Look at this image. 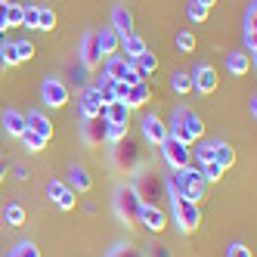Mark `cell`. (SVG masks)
Segmentation results:
<instances>
[{
  "label": "cell",
  "instance_id": "b9f144b4",
  "mask_svg": "<svg viewBox=\"0 0 257 257\" xmlns=\"http://www.w3.org/2000/svg\"><path fill=\"white\" fill-rule=\"evenodd\" d=\"M195 161H198V164H205V161H214V152H211V143H208V146H201V149L195 152Z\"/></svg>",
  "mask_w": 257,
  "mask_h": 257
},
{
  "label": "cell",
  "instance_id": "ba28073f",
  "mask_svg": "<svg viewBox=\"0 0 257 257\" xmlns=\"http://www.w3.org/2000/svg\"><path fill=\"white\" fill-rule=\"evenodd\" d=\"M189 81H192L195 93H214L217 90V71H214V65H195L189 71Z\"/></svg>",
  "mask_w": 257,
  "mask_h": 257
},
{
  "label": "cell",
  "instance_id": "8d00e7d4",
  "mask_svg": "<svg viewBox=\"0 0 257 257\" xmlns=\"http://www.w3.org/2000/svg\"><path fill=\"white\" fill-rule=\"evenodd\" d=\"M13 50H16V56H19V62H28L34 56V44L31 41H13Z\"/></svg>",
  "mask_w": 257,
  "mask_h": 257
},
{
  "label": "cell",
  "instance_id": "7402d4cb",
  "mask_svg": "<svg viewBox=\"0 0 257 257\" xmlns=\"http://www.w3.org/2000/svg\"><path fill=\"white\" fill-rule=\"evenodd\" d=\"M105 127H108V121L99 115V118H90L87 124H84V140L90 143V146H96V143H102L105 140Z\"/></svg>",
  "mask_w": 257,
  "mask_h": 257
},
{
  "label": "cell",
  "instance_id": "7bdbcfd3",
  "mask_svg": "<svg viewBox=\"0 0 257 257\" xmlns=\"http://www.w3.org/2000/svg\"><path fill=\"white\" fill-rule=\"evenodd\" d=\"M7 4L10 0H0V34L7 31Z\"/></svg>",
  "mask_w": 257,
  "mask_h": 257
},
{
  "label": "cell",
  "instance_id": "e575fe53",
  "mask_svg": "<svg viewBox=\"0 0 257 257\" xmlns=\"http://www.w3.org/2000/svg\"><path fill=\"white\" fill-rule=\"evenodd\" d=\"M10 257H41V248L34 245V242H19L10 251Z\"/></svg>",
  "mask_w": 257,
  "mask_h": 257
},
{
  "label": "cell",
  "instance_id": "f6af8a7d",
  "mask_svg": "<svg viewBox=\"0 0 257 257\" xmlns=\"http://www.w3.org/2000/svg\"><path fill=\"white\" fill-rule=\"evenodd\" d=\"M115 96H118L121 102L127 99V84H124V81H115Z\"/></svg>",
  "mask_w": 257,
  "mask_h": 257
},
{
  "label": "cell",
  "instance_id": "2e32d148",
  "mask_svg": "<svg viewBox=\"0 0 257 257\" xmlns=\"http://www.w3.org/2000/svg\"><path fill=\"white\" fill-rule=\"evenodd\" d=\"M131 65H134L131 59H124V56H118V53H112V56H105L102 78H108V81H121V78H124V71L131 68Z\"/></svg>",
  "mask_w": 257,
  "mask_h": 257
},
{
  "label": "cell",
  "instance_id": "f35d334b",
  "mask_svg": "<svg viewBox=\"0 0 257 257\" xmlns=\"http://www.w3.org/2000/svg\"><path fill=\"white\" fill-rule=\"evenodd\" d=\"M38 10L41 7H22V28H38Z\"/></svg>",
  "mask_w": 257,
  "mask_h": 257
},
{
  "label": "cell",
  "instance_id": "1f68e13d",
  "mask_svg": "<svg viewBox=\"0 0 257 257\" xmlns=\"http://www.w3.org/2000/svg\"><path fill=\"white\" fill-rule=\"evenodd\" d=\"M174 47H177L180 53H192V50H195V34H192V31H177Z\"/></svg>",
  "mask_w": 257,
  "mask_h": 257
},
{
  "label": "cell",
  "instance_id": "d6a6232c",
  "mask_svg": "<svg viewBox=\"0 0 257 257\" xmlns=\"http://www.w3.org/2000/svg\"><path fill=\"white\" fill-rule=\"evenodd\" d=\"M38 28L41 31H53V28H56V13L47 10V7H41L38 10Z\"/></svg>",
  "mask_w": 257,
  "mask_h": 257
},
{
  "label": "cell",
  "instance_id": "4dcf8cb0",
  "mask_svg": "<svg viewBox=\"0 0 257 257\" xmlns=\"http://www.w3.org/2000/svg\"><path fill=\"white\" fill-rule=\"evenodd\" d=\"M198 171H201V177H205V183H217L220 177L226 174V171L220 168V164H214V161H205V164H198Z\"/></svg>",
  "mask_w": 257,
  "mask_h": 257
},
{
  "label": "cell",
  "instance_id": "d590c367",
  "mask_svg": "<svg viewBox=\"0 0 257 257\" xmlns=\"http://www.w3.org/2000/svg\"><path fill=\"white\" fill-rule=\"evenodd\" d=\"M7 28H22V7L7 4Z\"/></svg>",
  "mask_w": 257,
  "mask_h": 257
},
{
  "label": "cell",
  "instance_id": "8fae6325",
  "mask_svg": "<svg viewBox=\"0 0 257 257\" xmlns=\"http://www.w3.org/2000/svg\"><path fill=\"white\" fill-rule=\"evenodd\" d=\"M102 62V53L96 47V31H87L81 38V65L84 68H96Z\"/></svg>",
  "mask_w": 257,
  "mask_h": 257
},
{
  "label": "cell",
  "instance_id": "e0dca14e",
  "mask_svg": "<svg viewBox=\"0 0 257 257\" xmlns=\"http://www.w3.org/2000/svg\"><path fill=\"white\" fill-rule=\"evenodd\" d=\"M0 121H4V134L7 137H22L25 134V115L16 112V108H4Z\"/></svg>",
  "mask_w": 257,
  "mask_h": 257
},
{
  "label": "cell",
  "instance_id": "c3c4849f",
  "mask_svg": "<svg viewBox=\"0 0 257 257\" xmlns=\"http://www.w3.org/2000/svg\"><path fill=\"white\" fill-rule=\"evenodd\" d=\"M4 68H7V62H4V59H0V75H4Z\"/></svg>",
  "mask_w": 257,
  "mask_h": 257
},
{
  "label": "cell",
  "instance_id": "5b68a950",
  "mask_svg": "<svg viewBox=\"0 0 257 257\" xmlns=\"http://www.w3.org/2000/svg\"><path fill=\"white\" fill-rule=\"evenodd\" d=\"M158 149H161L164 161H168V164H171L174 171H180V168H186V164L192 161V149H189L186 143H180V140H174V137H168V140H164V143L158 146Z\"/></svg>",
  "mask_w": 257,
  "mask_h": 257
},
{
  "label": "cell",
  "instance_id": "d4e9b609",
  "mask_svg": "<svg viewBox=\"0 0 257 257\" xmlns=\"http://www.w3.org/2000/svg\"><path fill=\"white\" fill-rule=\"evenodd\" d=\"M118 50H124V53H127L124 59H131V62H134L140 53H146L149 47H146V41L140 38V34H127V38H121V47H118Z\"/></svg>",
  "mask_w": 257,
  "mask_h": 257
},
{
  "label": "cell",
  "instance_id": "f1b7e54d",
  "mask_svg": "<svg viewBox=\"0 0 257 257\" xmlns=\"http://www.w3.org/2000/svg\"><path fill=\"white\" fill-rule=\"evenodd\" d=\"M19 140L25 143V149H28V152H44V149H47V143H50L47 137H41V134H34V131H25V134H22Z\"/></svg>",
  "mask_w": 257,
  "mask_h": 257
},
{
  "label": "cell",
  "instance_id": "7a4b0ae2",
  "mask_svg": "<svg viewBox=\"0 0 257 257\" xmlns=\"http://www.w3.org/2000/svg\"><path fill=\"white\" fill-rule=\"evenodd\" d=\"M164 127H168V137L186 143V146H192L195 140H201V131H205L201 118L195 112H189L186 105H177L174 115H171V124H164Z\"/></svg>",
  "mask_w": 257,
  "mask_h": 257
},
{
  "label": "cell",
  "instance_id": "83f0119b",
  "mask_svg": "<svg viewBox=\"0 0 257 257\" xmlns=\"http://www.w3.org/2000/svg\"><path fill=\"white\" fill-rule=\"evenodd\" d=\"M4 220L10 226H22L25 220H28V214H25V208L19 205V201H10V205L4 208Z\"/></svg>",
  "mask_w": 257,
  "mask_h": 257
},
{
  "label": "cell",
  "instance_id": "836d02e7",
  "mask_svg": "<svg viewBox=\"0 0 257 257\" xmlns=\"http://www.w3.org/2000/svg\"><path fill=\"white\" fill-rule=\"evenodd\" d=\"M186 19L189 22H205L208 19V7H201V4H195V0H189V7H186Z\"/></svg>",
  "mask_w": 257,
  "mask_h": 257
},
{
  "label": "cell",
  "instance_id": "52a82bcc",
  "mask_svg": "<svg viewBox=\"0 0 257 257\" xmlns=\"http://www.w3.org/2000/svg\"><path fill=\"white\" fill-rule=\"evenodd\" d=\"M47 195H50V201H53L59 211H71V208L78 205V192H71L62 180H50V183H47Z\"/></svg>",
  "mask_w": 257,
  "mask_h": 257
},
{
  "label": "cell",
  "instance_id": "5bb4252c",
  "mask_svg": "<svg viewBox=\"0 0 257 257\" xmlns=\"http://www.w3.org/2000/svg\"><path fill=\"white\" fill-rule=\"evenodd\" d=\"M65 186H68L71 192H90L93 180H90L87 168H81V164H71V168H68V180H65Z\"/></svg>",
  "mask_w": 257,
  "mask_h": 257
},
{
  "label": "cell",
  "instance_id": "ee69618b",
  "mask_svg": "<svg viewBox=\"0 0 257 257\" xmlns=\"http://www.w3.org/2000/svg\"><path fill=\"white\" fill-rule=\"evenodd\" d=\"M108 257H140V254H137L134 248H115V251L108 254Z\"/></svg>",
  "mask_w": 257,
  "mask_h": 257
},
{
  "label": "cell",
  "instance_id": "6da1fadb",
  "mask_svg": "<svg viewBox=\"0 0 257 257\" xmlns=\"http://www.w3.org/2000/svg\"><path fill=\"white\" fill-rule=\"evenodd\" d=\"M205 189H208V183H205V177H201V171L192 168V164L168 174L171 198H186V201H195V205H198V198H205Z\"/></svg>",
  "mask_w": 257,
  "mask_h": 257
},
{
  "label": "cell",
  "instance_id": "bcb514c9",
  "mask_svg": "<svg viewBox=\"0 0 257 257\" xmlns=\"http://www.w3.org/2000/svg\"><path fill=\"white\" fill-rule=\"evenodd\" d=\"M248 112H251V118L257 115V99H254V96H251V102H248Z\"/></svg>",
  "mask_w": 257,
  "mask_h": 257
},
{
  "label": "cell",
  "instance_id": "f546056e",
  "mask_svg": "<svg viewBox=\"0 0 257 257\" xmlns=\"http://www.w3.org/2000/svg\"><path fill=\"white\" fill-rule=\"evenodd\" d=\"M171 87L177 90V93H189V90H192L189 71H183V68H174V75H171Z\"/></svg>",
  "mask_w": 257,
  "mask_h": 257
},
{
  "label": "cell",
  "instance_id": "cb8c5ba5",
  "mask_svg": "<svg viewBox=\"0 0 257 257\" xmlns=\"http://www.w3.org/2000/svg\"><path fill=\"white\" fill-rule=\"evenodd\" d=\"M211 152H214V164H220L223 171H229L235 164V149L229 143H211Z\"/></svg>",
  "mask_w": 257,
  "mask_h": 257
},
{
  "label": "cell",
  "instance_id": "484cf974",
  "mask_svg": "<svg viewBox=\"0 0 257 257\" xmlns=\"http://www.w3.org/2000/svg\"><path fill=\"white\" fill-rule=\"evenodd\" d=\"M146 99H149V84L146 81H140V84H134V87H127V105L131 108H140V105H146Z\"/></svg>",
  "mask_w": 257,
  "mask_h": 257
},
{
  "label": "cell",
  "instance_id": "ac0fdd59",
  "mask_svg": "<svg viewBox=\"0 0 257 257\" xmlns=\"http://www.w3.org/2000/svg\"><path fill=\"white\" fill-rule=\"evenodd\" d=\"M108 25L115 28L118 38H127V34H134V16L127 13L124 7H115L112 10V22H108Z\"/></svg>",
  "mask_w": 257,
  "mask_h": 257
},
{
  "label": "cell",
  "instance_id": "8992f818",
  "mask_svg": "<svg viewBox=\"0 0 257 257\" xmlns=\"http://www.w3.org/2000/svg\"><path fill=\"white\" fill-rule=\"evenodd\" d=\"M41 99H44V105H50V108H62V105L68 102V87H65L59 78H47V81L41 84Z\"/></svg>",
  "mask_w": 257,
  "mask_h": 257
},
{
  "label": "cell",
  "instance_id": "30bf717a",
  "mask_svg": "<svg viewBox=\"0 0 257 257\" xmlns=\"http://www.w3.org/2000/svg\"><path fill=\"white\" fill-rule=\"evenodd\" d=\"M140 223L149 229V232H161L164 226H168V214H164L155 201L149 205V201H143V208H140Z\"/></svg>",
  "mask_w": 257,
  "mask_h": 257
},
{
  "label": "cell",
  "instance_id": "4316f807",
  "mask_svg": "<svg viewBox=\"0 0 257 257\" xmlns=\"http://www.w3.org/2000/svg\"><path fill=\"white\" fill-rule=\"evenodd\" d=\"M134 65H137V71L146 78V75H155V68H158V56L152 50H146V53H140V56L134 59Z\"/></svg>",
  "mask_w": 257,
  "mask_h": 257
},
{
  "label": "cell",
  "instance_id": "60d3db41",
  "mask_svg": "<svg viewBox=\"0 0 257 257\" xmlns=\"http://www.w3.org/2000/svg\"><path fill=\"white\" fill-rule=\"evenodd\" d=\"M121 81H124L127 87H134V84H140V81H146V78H143L140 71H137V65H131V68L124 71V78H121Z\"/></svg>",
  "mask_w": 257,
  "mask_h": 257
},
{
  "label": "cell",
  "instance_id": "277c9868",
  "mask_svg": "<svg viewBox=\"0 0 257 257\" xmlns=\"http://www.w3.org/2000/svg\"><path fill=\"white\" fill-rule=\"evenodd\" d=\"M171 214H174V223L180 232H192L201 223V208L186 198H171Z\"/></svg>",
  "mask_w": 257,
  "mask_h": 257
},
{
  "label": "cell",
  "instance_id": "3957f363",
  "mask_svg": "<svg viewBox=\"0 0 257 257\" xmlns=\"http://www.w3.org/2000/svg\"><path fill=\"white\" fill-rule=\"evenodd\" d=\"M140 208H143V198L134 186H118L115 189V211L124 223H140Z\"/></svg>",
  "mask_w": 257,
  "mask_h": 257
},
{
  "label": "cell",
  "instance_id": "4fadbf2b",
  "mask_svg": "<svg viewBox=\"0 0 257 257\" xmlns=\"http://www.w3.org/2000/svg\"><path fill=\"white\" fill-rule=\"evenodd\" d=\"M78 108H81V118H84V121H90V118H99V115H102L99 90H96V87H87L84 93H81V102H78Z\"/></svg>",
  "mask_w": 257,
  "mask_h": 257
},
{
  "label": "cell",
  "instance_id": "603a6c76",
  "mask_svg": "<svg viewBox=\"0 0 257 257\" xmlns=\"http://www.w3.org/2000/svg\"><path fill=\"white\" fill-rule=\"evenodd\" d=\"M118 146V152H115V158H118V164H121V168H134V164L140 161V152H137V146L131 143V140H121V143H115Z\"/></svg>",
  "mask_w": 257,
  "mask_h": 257
},
{
  "label": "cell",
  "instance_id": "7c38bea8",
  "mask_svg": "<svg viewBox=\"0 0 257 257\" xmlns=\"http://www.w3.org/2000/svg\"><path fill=\"white\" fill-rule=\"evenodd\" d=\"M140 127H143L146 143H152V146H161L164 140H168V127H164V121L155 118V115H146V118L140 121Z\"/></svg>",
  "mask_w": 257,
  "mask_h": 257
},
{
  "label": "cell",
  "instance_id": "d6986e66",
  "mask_svg": "<svg viewBox=\"0 0 257 257\" xmlns=\"http://www.w3.org/2000/svg\"><path fill=\"white\" fill-rule=\"evenodd\" d=\"M25 131H34V134H41V137H53V124L44 112H28L25 115Z\"/></svg>",
  "mask_w": 257,
  "mask_h": 257
},
{
  "label": "cell",
  "instance_id": "74e56055",
  "mask_svg": "<svg viewBox=\"0 0 257 257\" xmlns=\"http://www.w3.org/2000/svg\"><path fill=\"white\" fill-rule=\"evenodd\" d=\"M127 137V124H108L105 127V143H121Z\"/></svg>",
  "mask_w": 257,
  "mask_h": 257
},
{
  "label": "cell",
  "instance_id": "ffe728a7",
  "mask_svg": "<svg viewBox=\"0 0 257 257\" xmlns=\"http://www.w3.org/2000/svg\"><path fill=\"white\" fill-rule=\"evenodd\" d=\"M248 68H251V59H248L245 50H232L226 56V71H229V75L242 78V75H248Z\"/></svg>",
  "mask_w": 257,
  "mask_h": 257
},
{
  "label": "cell",
  "instance_id": "681fc988",
  "mask_svg": "<svg viewBox=\"0 0 257 257\" xmlns=\"http://www.w3.org/2000/svg\"><path fill=\"white\" fill-rule=\"evenodd\" d=\"M0 183H4V171H0Z\"/></svg>",
  "mask_w": 257,
  "mask_h": 257
},
{
  "label": "cell",
  "instance_id": "9c48e42d",
  "mask_svg": "<svg viewBox=\"0 0 257 257\" xmlns=\"http://www.w3.org/2000/svg\"><path fill=\"white\" fill-rule=\"evenodd\" d=\"M245 53H248V59L254 62V53H257V0H251L248 10H245Z\"/></svg>",
  "mask_w": 257,
  "mask_h": 257
},
{
  "label": "cell",
  "instance_id": "ab89813d",
  "mask_svg": "<svg viewBox=\"0 0 257 257\" xmlns=\"http://www.w3.org/2000/svg\"><path fill=\"white\" fill-rule=\"evenodd\" d=\"M226 257H254V254H251V248H248V245L232 242V245H229V251H226Z\"/></svg>",
  "mask_w": 257,
  "mask_h": 257
},
{
  "label": "cell",
  "instance_id": "9a60e30c",
  "mask_svg": "<svg viewBox=\"0 0 257 257\" xmlns=\"http://www.w3.org/2000/svg\"><path fill=\"white\" fill-rule=\"evenodd\" d=\"M96 47H99L102 56H112V53H118L121 38L115 34V28H112V25H102V28L96 31Z\"/></svg>",
  "mask_w": 257,
  "mask_h": 257
},
{
  "label": "cell",
  "instance_id": "7dc6e473",
  "mask_svg": "<svg viewBox=\"0 0 257 257\" xmlns=\"http://www.w3.org/2000/svg\"><path fill=\"white\" fill-rule=\"evenodd\" d=\"M195 4H201V7H208V10H211V7L217 4V0H195Z\"/></svg>",
  "mask_w": 257,
  "mask_h": 257
},
{
  "label": "cell",
  "instance_id": "44dd1931",
  "mask_svg": "<svg viewBox=\"0 0 257 257\" xmlns=\"http://www.w3.org/2000/svg\"><path fill=\"white\" fill-rule=\"evenodd\" d=\"M131 112H134V108L127 105V102L115 99L112 105H105V108H102V118H105L108 124H127V118H131Z\"/></svg>",
  "mask_w": 257,
  "mask_h": 257
}]
</instances>
